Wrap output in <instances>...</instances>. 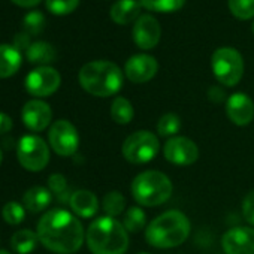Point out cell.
<instances>
[{
	"instance_id": "30bf717a",
	"label": "cell",
	"mask_w": 254,
	"mask_h": 254,
	"mask_svg": "<svg viewBox=\"0 0 254 254\" xmlns=\"http://www.w3.org/2000/svg\"><path fill=\"white\" fill-rule=\"evenodd\" d=\"M62 84V76L57 69L51 66H39L29 72L24 85L29 94L35 97H48L54 94Z\"/></svg>"
},
{
	"instance_id": "9a60e30c",
	"label": "cell",
	"mask_w": 254,
	"mask_h": 254,
	"mask_svg": "<svg viewBox=\"0 0 254 254\" xmlns=\"http://www.w3.org/2000/svg\"><path fill=\"white\" fill-rule=\"evenodd\" d=\"M160 36H162L160 24L153 15L150 14L141 15L133 23L132 38L141 50H153L154 47H157V44L160 42Z\"/></svg>"
},
{
	"instance_id": "d590c367",
	"label": "cell",
	"mask_w": 254,
	"mask_h": 254,
	"mask_svg": "<svg viewBox=\"0 0 254 254\" xmlns=\"http://www.w3.org/2000/svg\"><path fill=\"white\" fill-rule=\"evenodd\" d=\"M12 118L5 114V112H0V135H5V133H9L12 130Z\"/></svg>"
},
{
	"instance_id": "8fae6325",
	"label": "cell",
	"mask_w": 254,
	"mask_h": 254,
	"mask_svg": "<svg viewBox=\"0 0 254 254\" xmlns=\"http://www.w3.org/2000/svg\"><path fill=\"white\" fill-rule=\"evenodd\" d=\"M163 156L166 162L177 166H190L199 159L197 144L187 136H174L166 139L163 145Z\"/></svg>"
},
{
	"instance_id": "484cf974",
	"label": "cell",
	"mask_w": 254,
	"mask_h": 254,
	"mask_svg": "<svg viewBox=\"0 0 254 254\" xmlns=\"http://www.w3.org/2000/svg\"><path fill=\"white\" fill-rule=\"evenodd\" d=\"M102 209H103L105 215L117 218L118 215L126 212V197L120 191H117V190L108 191L103 196Z\"/></svg>"
},
{
	"instance_id": "7c38bea8",
	"label": "cell",
	"mask_w": 254,
	"mask_h": 254,
	"mask_svg": "<svg viewBox=\"0 0 254 254\" xmlns=\"http://www.w3.org/2000/svg\"><path fill=\"white\" fill-rule=\"evenodd\" d=\"M224 254H254V227L239 226L226 230L221 236Z\"/></svg>"
},
{
	"instance_id": "4dcf8cb0",
	"label": "cell",
	"mask_w": 254,
	"mask_h": 254,
	"mask_svg": "<svg viewBox=\"0 0 254 254\" xmlns=\"http://www.w3.org/2000/svg\"><path fill=\"white\" fill-rule=\"evenodd\" d=\"M45 5L54 15H67L78 8L79 0H45Z\"/></svg>"
},
{
	"instance_id": "ba28073f",
	"label": "cell",
	"mask_w": 254,
	"mask_h": 254,
	"mask_svg": "<svg viewBox=\"0 0 254 254\" xmlns=\"http://www.w3.org/2000/svg\"><path fill=\"white\" fill-rule=\"evenodd\" d=\"M20 165L29 172H41L50 163V148L38 135H24L17 144Z\"/></svg>"
},
{
	"instance_id": "ffe728a7",
	"label": "cell",
	"mask_w": 254,
	"mask_h": 254,
	"mask_svg": "<svg viewBox=\"0 0 254 254\" xmlns=\"http://www.w3.org/2000/svg\"><path fill=\"white\" fill-rule=\"evenodd\" d=\"M51 202H53V193L50 191V189L41 186H35L29 189L23 196V203L26 209L33 214L44 211L51 205Z\"/></svg>"
},
{
	"instance_id": "2e32d148",
	"label": "cell",
	"mask_w": 254,
	"mask_h": 254,
	"mask_svg": "<svg viewBox=\"0 0 254 254\" xmlns=\"http://www.w3.org/2000/svg\"><path fill=\"white\" fill-rule=\"evenodd\" d=\"M227 118L239 127L248 126L254 120V102L245 93H233L226 100Z\"/></svg>"
},
{
	"instance_id": "ac0fdd59",
	"label": "cell",
	"mask_w": 254,
	"mask_h": 254,
	"mask_svg": "<svg viewBox=\"0 0 254 254\" xmlns=\"http://www.w3.org/2000/svg\"><path fill=\"white\" fill-rule=\"evenodd\" d=\"M141 2L138 0H117L111 6L109 17L117 24H130L141 17Z\"/></svg>"
},
{
	"instance_id": "d6a6232c",
	"label": "cell",
	"mask_w": 254,
	"mask_h": 254,
	"mask_svg": "<svg viewBox=\"0 0 254 254\" xmlns=\"http://www.w3.org/2000/svg\"><path fill=\"white\" fill-rule=\"evenodd\" d=\"M242 217L254 227V190L248 191L242 200Z\"/></svg>"
},
{
	"instance_id": "74e56055",
	"label": "cell",
	"mask_w": 254,
	"mask_h": 254,
	"mask_svg": "<svg viewBox=\"0 0 254 254\" xmlns=\"http://www.w3.org/2000/svg\"><path fill=\"white\" fill-rule=\"evenodd\" d=\"M2 162H3V153H2V150H0V165H2Z\"/></svg>"
},
{
	"instance_id": "52a82bcc",
	"label": "cell",
	"mask_w": 254,
	"mask_h": 254,
	"mask_svg": "<svg viewBox=\"0 0 254 254\" xmlns=\"http://www.w3.org/2000/svg\"><path fill=\"white\" fill-rule=\"evenodd\" d=\"M212 73L217 81L226 87H235L244 75V59L232 47H221L211 57Z\"/></svg>"
},
{
	"instance_id": "44dd1931",
	"label": "cell",
	"mask_w": 254,
	"mask_h": 254,
	"mask_svg": "<svg viewBox=\"0 0 254 254\" xmlns=\"http://www.w3.org/2000/svg\"><path fill=\"white\" fill-rule=\"evenodd\" d=\"M56 57H57L56 48L50 42H45V41L32 42V45L26 51L27 62L38 64V66H48L50 63L56 60Z\"/></svg>"
},
{
	"instance_id": "d4e9b609",
	"label": "cell",
	"mask_w": 254,
	"mask_h": 254,
	"mask_svg": "<svg viewBox=\"0 0 254 254\" xmlns=\"http://www.w3.org/2000/svg\"><path fill=\"white\" fill-rule=\"evenodd\" d=\"M180 130H181V118L174 112L163 114L156 124L157 136H162V138H168V139L174 138L177 136Z\"/></svg>"
},
{
	"instance_id": "5bb4252c",
	"label": "cell",
	"mask_w": 254,
	"mask_h": 254,
	"mask_svg": "<svg viewBox=\"0 0 254 254\" xmlns=\"http://www.w3.org/2000/svg\"><path fill=\"white\" fill-rule=\"evenodd\" d=\"M21 120L29 130L38 133V132L45 130L51 124L53 109L47 102H44L41 99H32L23 106Z\"/></svg>"
},
{
	"instance_id": "277c9868",
	"label": "cell",
	"mask_w": 254,
	"mask_h": 254,
	"mask_svg": "<svg viewBox=\"0 0 254 254\" xmlns=\"http://www.w3.org/2000/svg\"><path fill=\"white\" fill-rule=\"evenodd\" d=\"M78 81L82 90L96 97L115 96L124 82V75L118 64L108 60H94L85 63L79 73Z\"/></svg>"
},
{
	"instance_id": "1f68e13d",
	"label": "cell",
	"mask_w": 254,
	"mask_h": 254,
	"mask_svg": "<svg viewBox=\"0 0 254 254\" xmlns=\"http://www.w3.org/2000/svg\"><path fill=\"white\" fill-rule=\"evenodd\" d=\"M24 30L29 35H39L45 27V17L39 11H32L24 17Z\"/></svg>"
},
{
	"instance_id": "8992f818",
	"label": "cell",
	"mask_w": 254,
	"mask_h": 254,
	"mask_svg": "<svg viewBox=\"0 0 254 254\" xmlns=\"http://www.w3.org/2000/svg\"><path fill=\"white\" fill-rule=\"evenodd\" d=\"M159 151V136L151 130H136L127 136L121 145L123 157L132 165H145L151 162Z\"/></svg>"
},
{
	"instance_id": "83f0119b",
	"label": "cell",
	"mask_w": 254,
	"mask_h": 254,
	"mask_svg": "<svg viewBox=\"0 0 254 254\" xmlns=\"http://www.w3.org/2000/svg\"><path fill=\"white\" fill-rule=\"evenodd\" d=\"M227 5L238 20H250L254 17V0H227Z\"/></svg>"
},
{
	"instance_id": "7402d4cb",
	"label": "cell",
	"mask_w": 254,
	"mask_h": 254,
	"mask_svg": "<svg viewBox=\"0 0 254 254\" xmlns=\"http://www.w3.org/2000/svg\"><path fill=\"white\" fill-rule=\"evenodd\" d=\"M109 112H111L112 121H115L117 124H121V126L130 124V121L135 117V109H133L132 102L123 96H117L112 100Z\"/></svg>"
},
{
	"instance_id": "6da1fadb",
	"label": "cell",
	"mask_w": 254,
	"mask_h": 254,
	"mask_svg": "<svg viewBox=\"0 0 254 254\" xmlns=\"http://www.w3.org/2000/svg\"><path fill=\"white\" fill-rule=\"evenodd\" d=\"M39 242L57 254H75L85 241L79 218L63 208H54L41 217L36 229Z\"/></svg>"
},
{
	"instance_id": "f35d334b",
	"label": "cell",
	"mask_w": 254,
	"mask_h": 254,
	"mask_svg": "<svg viewBox=\"0 0 254 254\" xmlns=\"http://www.w3.org/2000/svg\"><path fill=\"white\" fill-rule=\"evenodd\" d=\"M0 254H11V253H8L6 250H0Z\"/></svg>"
},
{
	"instance_id": "e575fe53",
	"label": "cell",
	"mask_w": 254,
	"mask_h": 254,
	"mask_svg": "<svg viewBox=\"0 0 254 254\" xmlns=\"http://www.w3.org/2000/svg\"><path fill=\"white\" fill-rule=\"evenodd\" d=\"M208 97L212 103H226L227 97H226V93L221 87L218 85H212L209 90H208Z\"/></svg>"
},
{
	"instance_id": "f1b7e54d",
	"label": "cell",
	"mask_w": 254,
	"mask_h": 254,
	"mask_svg": "<svg viewBox=\"0 0 254 254\" xmlns=\"http://www.w3.org/2000/svg\"><path fill=\"white\" fill-rule=\"evenodd\" d=\"M48 189L50 191L59 199V200H67L70 199V194L67 193V180L62 174H51L48 178Z\"/></svg>"
},
{
	"instance_id": "3957f363",
	"label": "cell",
	"mask_w": 254,
	"mask_h": 254,
	"mask_svg": "<svg viewBox=\"0 0 254 254\" xmlns=\"http://www.w3.org/2000/svg\"><path fill=\"white\" fill-rule=\"evenodd\" d=\"M85 242L91 254H126L129 250V232L114 217H99L85 232Z\"/></svg>"
},
{
	"instance_id": "5b68a950",
	"label": "cell",
	"mask_w": 254,
	"mask_h": 254,
	"mask_svg": "<svg viewBox=\"0 0 254 254\" xmlns=\"http://www.w3.org/2000/svg\"><path fill=\"white\" fill-rule=\"evenodd\" d=\"M174 191L171 178L156 169L139 172L130 184V193L139 206L154 208L166 203Z\"/></svg>"
},
{
	"instance_id": "603a6c76",
	"label": "cell",
	"mask_w": 254,
	"mask_h": 254,
	"mask_svg": "<svg viewBox=\"0 0 254 254\" xmlns=\"http://www.w3.org/2000/svg\"><path fill=\"white\" fill-rule=\"evenodd\" d=\"M39 242L38 233L29 229L18 230L11 238V247L17 254H30L36 250Z\"/></svg>"
},
{
	"instance_id": "f546056e",
	"label": "cell",
	"mask_w": 254,
	"mask_h": 254,
	"mask_svg": "<svg viewBox=\"0 0 254 254\" xmlns=\"http://www.w3.org/2000/svg\"><path fill=\"white\" fill-rule=\"evenodd\" d=\"M2 217H3V220L8 224L17 226V224H20V223L24 221V218H26V209H24L23 205H20L18 202H14L12 200V202L5 203V206L2 209Z\"/></svg>"
},
{
	"instance_id": "e0dca14e",
	"label": "cell",
	"mask_w": 254,
	"mask_h": 254,
	"mask_svg": "<svg viewBox=\"0 0 254 254\" xmlns=\"http://www.w3.org/2000/svg\"><path fill=\"white\" fill-rule=\"evenodd\" d=\"M69 206L76 217L91 218L99 211V199L90 190H76L70 194Z\"/></svg>"
},
{
	"instance_id": "7a4b0ae2",
	"label": "cell",
	"mask_w": 254,
	"mask_h": 254,
	"mask_svg": "<svg viewBox=\"0 0 254 254\" xmlns=\"http://www.w3.org/2000/svg\"><path fill=\"white\" fill-rule=\"evenodd\" d=\"M191 224L189 217L178 209H169L153 218L145 229L147 242L160 250L180 247L190 236Z\"/></svg>"
},
{
	"instance_id": "8d00e7d4",
	"label": "cell",
	"mask_w": 254,
	"mask_h": 254,
	"mask_svg": "<svg viewBox=\"0 0 254 254\" xmlns=\"http://www.w3.org/2000/svg\"><path fill=\"white\" fill-rule=\"evenodd\" d=\"M11 2L21 8H33L41 3V0H11Z\"/></svg>"
},
{
	"instance_id": "60d3db41",
	"label": "cell",
	"mask_w": 254,
	"mask_h": 254,
	"mask_svg": "<svg viewBox=\"0 0 254 254\" xmlns=\"http://www.w3.org/2000/svg\"><path fill=\"white\" fill-rule=\"evenodd\" d=\"M251 30H253V33H254V21H253V26H251Z\"/></svg>"
},
{
	"instance_id": "4fadbf2b",
	"label": "cell",
	"mask_w": 254,
	"mask_h": 254,
	"mask_svg": "<svg viewBox=\"0 0 254 254\" xmlns=\"http://www.w3.org/2000/svg\"><path fill=\"white\" fill-rule=\"evenodd\" d=\"M159 72V62L148 54H135L124 64V75L135 84L151 81Z\"/></svg>"
},
{
	"instance_id": "d6986e66",
	"label": "cell",
	"mask_w": 254,
	"mask_h": 254,
	"mask_svg": "<svg viewBox=\"0 0 254 254\" xmlns=\"http://www.w3.org/2000/svg\"><path fill=\"white\" fill-rule=\"evenodd\" d=\"M21 62L23 56L14 45H0V78H9L15 75L21 67Z\"/></svg>"
},
{
	"instance_id": "4316f807",
	"label": "cell",
	"mask_w": 254,
	"mask_h": 254,
	"mask_svg": "<svg viewBox=\"0 0 254 254\" xmlns=\"http://www.w3.org/2000/svg\"><path fill=\"white\" fill-rule=\"evenodd\" d=\"M139 2L148 11L168 14L181 9L186 3V0H139Z\"/></svg>"
},
{
	"instance_id": "9c48e42d",
	"label": "cell",
	"mask_w": 254,
	"mask_h": 254,
	"mask_svg": "<svg viewBox=\"0 0 254 254\" xmlns=\"http://www.w3.org/2000/svg\"><path fill=\"white\" fill-rule=\"evenodd\" d=\"M48 142L53 151L60 157L75 156L79 148V135L69 120H57L51 124Z\"/></svg>"
},
{
	"instance_id": "ab89813d",
	"label": "cell",
	"mask_w": 254,
	"mask_h": 254,
	"mask_svg": "<svg viewBox=\"0 0 254 254\" xmlns=\"http://www.w3.org/2000/svg\"><path fill=\"white\" fill-rule=\"evenodd\" d=\"M136 254H151V253H145V251H141V253H136Z\"/></svg>"
},
{
	"instance_id": "836d02e7",
	"label": "cell",
	"mask_w": 254,
	"mask_h": 254,
	"mask_svg": "<svg viewBox=\"0 0 254 254\" xmlns=\"http://www.w3.org/2000/svg\"><path fill=\"white\" fill-rule=\"evenodd\" d=\"M32 45V42H30V35L29 33H18V35H15V38H14V47L21 53V51H27L29 50V47Z\"/></svg>"
},
{
	"instance_id": "cb8c5ba5",
	"label": "cell",
	"mask_w": 254,
	"mask_h": 254,
	"mask_svg": "<svg viewBox=\"0 0 254 254\" xmlns=\"http://www.w3.org/2000/svg\"><path fill=\"white\" fill-rule=\"evenodd\" d=\"M123 226L129 233H139L144 229H147V214L142 209V206L135 205L127 208L123 217Z\"/></svg>"
}]
</instances>
